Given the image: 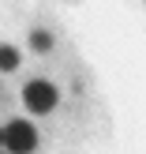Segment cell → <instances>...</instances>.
<instances>
[{"label":"cell","instance_id":"1","mask_svg":"<svg viewBox=\"0 0 146 154\" xmlns=\"http://www.w3.org/2000/svg\"><path fill=\"white\" fill-rule=\"evenodd\" d=\"M22 102H26V109L30 113H52L56 109V102H60V94H56V87L52 83H45V79H30L26 87H22Z\"/></svg>","mask_w":146,"mask_h":154},{"label":"cell","instance_id":"2","mask_svg":"<svg viewBox=\"0 0 146 154\" xmlns=\"http://www.w3.org/2000/svg\"><path fill=\"white\" fill-rule=\"evenodd\" d=\"M4 147L15 150V154H26L37 147V132L34 124H26V120H11V124L4 128Z\"/></svg>","mask_w":146,"mask_h":154},{"label":"cell","instance_id":"3","mask_svg":"<svg viewBox=\"0 0 146 154\" xmlns=\"http://www.w3.org/2000/svg\"><path fill=\"white\" fill-rule=\"evenodd\" d=\"M19 68V49L15 45H0V72H15Z\"/></svg>","mask_w":146,"mask_h":154},{"label":"cell","instance_id":"4","mask_svg":"<svg viewBox=\"0 0 146 154\" xmlns=\"http://www.w3.org/2000/svg\"><path fill=\"white\" fill-rule=\"evenodd\" d=\"M30 45H34L37 53H49V49H52V38H49V30H34V34H30Z\"/></svg>","mask_w":146,"mask_h":154},{"label":"cell","instance_id":"5","mask_svg":"<svg viewBox=\"0 0 146 154\" xmlns=\"http://www.w3.org/2000/svg\"><path fill=\"white\" fill-rule=\"evenodd\" d=\"M0 147H4V128H0Z\"/></svg>","mask_w":146,"mask_h":154}]
</instances>
